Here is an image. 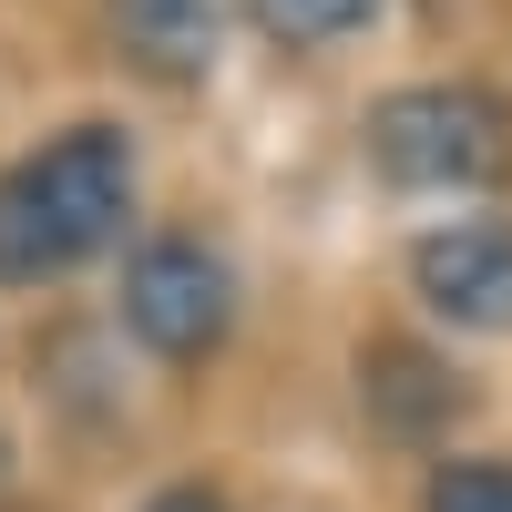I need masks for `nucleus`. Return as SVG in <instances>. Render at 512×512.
<instances>
[{
    "label": "nucleus",
    "instance_id": "2",
    "mask_svg": "<svg viewBox=\"0 0 512 512\" xmlns=\"http://www.w3.org/2000/svg\"><path fill=\"white\" fill-rule=\"evenodd\" d=\"M369 164L400 195H472L512 164V103L482 82H400L369 103Z\"/></svg>",
    "mask_w": 512,
    "mask_h": 512
},
{
    "label": "nucleus",
    "instance_id": "3",
    "mask_svg": "<svg viewBox=\"0 0 512 512\" xmlns=\"http://www.w3.org/2000/svg\"><path fill=\"white\" fill-rule=\"evenodd\" d=\"M123 328L144 338L154 359H205L236 328V267L195 236H154L123 267Z\"/></svg>",
    "mask_w": 512,
    "mask_h": 512
},
{
    "label": "nucleus",
    "instance_id": "6",
    "mask_svg": "<svg viewBox=\"0 0 512 512\" xmlns=\"http://www.w3.org/2000/svg\"><path fill=\"white\" fill-rule=\"evenodd\" d=\"M256 21H267L277 41H297V52H318V41H349L379 21V0H256Z\"/></svg>",
    "mask_w": 512,
    "mask_h": 512
},
{
    "label": "nucleus",
    "instance_id": "1",
    "mask_svg": "<svg viewBox=\"0 0 512 512\" xmlns=\"http://www.w3.org/2000/svg\"><path fill=\"white\" fill-rule=\"evenodd\" d=\"M123 216H134V144L113 123H72L0 175V277L11 287L62 277L82 256H103Z\"/></svg>",
    "mask_w": 512,
    "mask_h": 512
},
{
    "label": "nucleus",
    "instance_id": "4",
    "mask_svg": "<svg viewBox=\"0 0 512 512\" xmlns=\"http://www.w3.org/2000/svg\"><path fill=\"white\" fill-rule=\"evenodd\" d=\"M410 287L451 328H512V226H492V216L431 226L410 246Z\"/></svg>",
    "mask_w": 512,
    "mask_h": 512
},
{
    "label": "nucleus",
    "instance_id": "5",
    "mask_svg": "<svg viewBox=\"0 0 512 512\" xmlns=\"http://www.w3.org/2000/svg\"><path fill=\"white\" fill-rule=\"evenodd\" d=\"M113 21H123V52H134L144 72L185 82V72H205V62H216L226 0H113Z\"/></svg>",
    "mask_w": 512,
    "mask_h": 512
},
{
    "label": "nucleus",
    "instance_id": "8",
    "mask_svg": "<svg viewBox=\"0 0 512 512\" xmlns=\"http://www.w3.org/2000/svg\"><path fill=\"white\" fill-rule=\"evenodd\" d=\"M144 512H226V502H216V492H154Z\"/></svg>",
    "mask_w": 512,
    "mask_h": 512
},
{
    "label": "nucleus",
    "instance_id": "7",
    "mask_svg": "<svg viewBox=\"0 0 512 512\" xmlns=\"http://www.w3.org/2000/svg\"><path fill=\"white\" fill-rule=\"evenodd\" d=\"M431 512H512V461H441Z\"/></svg>",
    "mask_w": 512,
    "mask_h": 512
}]
</instances>
